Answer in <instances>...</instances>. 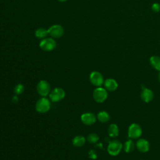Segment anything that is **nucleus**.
I'll use <instances>...</instances> for the list:
<instances>
[{
    "instance_id": "nucleus-13",
    "label": "nucleus",
    "mask_w": 160,
    "mask_h": 160,
    "mask_svg": "<svg viewBox=\"0 0 160 160\" xmlns=\"http://www.w3.org/2000/svg\"><path fill=\"white\" fill-rule=\"evenodd\" d=\"M104 86L106 90L110 91H115L118 86V82L116 80L112 78H108L104 81Z\"/></svg>"
},
{
    "instance_id": "nucleus-24",
    "label": "nucleus",
    "mask_w": 160,
    "mask_h": 160,
    "mask_svg": "<svg viewBox=\"0 0 160 160\" xmlns=\"http://www.w3.org/2000/svg\"><path fill=\"white\" fill-rule=\"evenodd\" d=\"M158 79H159V81H160V71H159V72L158 73Z\"/></svg>"
},
{
    "instance_id": "nucleus-18",
    "label": "nucleus",
    "mask_w": 160,
    "mask_h": 160,
    "mask_svg": "<svg viewBox=\"0 0 160 160\" xmlns=\"http://www.w3.org/2000/svg\"><path fill=\"white\" fill-rule=\"evenodd\" d=\"M150 63L154 69L160 71V57L157 56L151 57Z\"/></svg>"
},
{
    "instance_id": "nucleus-17",
    "label": "nucleus",
    "mask_w": 160,
    "mask_h": 160,
    "mask_svg": "<svg viewBox=\"0 0 160 160\" xmlns=\"http://www.w3.org/2000/svg\"><path fill=\"white\" fill-rule=\"evenodd\" d=\"M134 147H135V144H134V142H133V141L131 139H129L124 142L123 148L126 152L129 153V152H131L134 150Z\"/></svg>"
},
{
    "instance_id": "nucleus-14",
    "label": "nucleus",
    "mask_w": 160,
    "mask_h": 160,
    "mask_svg": "<svg viewBox=\"0 0 160 160\" xmlns=\"http://www.w3.org/2000/svg\"><path fill=\"white\" fill-rule=\"evenodd\" d=\"M86 142V139L82 136H76L72 141V144L76 148H80Z\"/></svg>"
},
{
    "instance_id": "nucleus-25",
    "label": "nucleus",
    "mask_w": 160,
    "mask_h": 160,
    "mask_svg": "<svg viewBox=\"0 0 160 160\" xmlns=\"http://www.w3.org/2000/svg\"><path fill=\"white\" fill-rule=\"evenodd\" d=\"M59 1H61V2H64V1H66L67 0H58Z\"/></svg>"
},
{
    "instance_id": "nucleus-6",
    "label": "nucleus",
    "mask_w": 160,
    "mask_h": 160,
    "mask_svg": "<svg viewBox=\"0 0 160 160\" xmlns=\"http://www.w3.org/2000/svg\"><path fill=\"white\" fill-rule=\"evenodd\" d=\"M65 91L61 88H55L51 91L49 96L52 102H58L65 97Z\"/></svg>"
},
{
    "instance_id": "nucleus-15",
    "label": "nucleus",
    "mask_w": 160,
    "mask_h": 160,
    "mask_svg": "<svg viewBox=\"0 0 160 160\" xmlns=\"http://www.w3.org/2000/svg\"><path fill=\"white\" fill-rule=\"evenodd\" d=\"M108 135L111 138L117 137L119 134V128L118 126L115 124H111L108 128Z\"/></svg>"
},
{
    "instance_id": "nucleus-23",
    "label": "nucleus",
    "mask_w": 160,
    "mask_h": 160,
    "mask_svg": "<svg viewBox=\"0 0 160 160\" xmlns=\"http://www.w3.org/2000/svg\"><path fill=\"white\" fill-rule=\"evenodd\" d=\"M12 102H13L16 103V102H18V98H17V96H15L12 97Z\"/></svg>"
},
{
    "instance_id": "nucleus-5",
    "label": "nucleus",
    "mask_w": 160,
    "mask_h": 160,
    "mask_svg": "<svg viewBox=\"0 0 160 160\" xmlns=\"http://www.w3.org/2000/svg\"><path fill=\"white\" fill-rule=\"evenodd\" d=\"M39 47L44 51H51L56 47V42L52 38H44L40 42Z\"/></svg>"
},
{
    "instance_id": "nucleus-7",
    "label": "nucleus",
    "mask_w": 160,
    "mask_h": 160,
    "mask_svg": "<svg viewBox=\"0 0 160 160\" xmlns=\"http://www.w3.org/2000/svg\"><path fill=\"white\" fill-rule=\"evenodd\" d=\"M128 137L131 139H137L142 134V129L141 126L136 123L131 124L128 128Z\"/></svg>"
},
{
    "instance_id": "nucleus-19",
    "label": "nucleus",
    "mask_w": 160,
    "mask_h": 160,
    "mask_svg": "<svg viewBox=\"0 0 160 160\" xmlns=\"http://www.w3.org/2000/svg\"><path fill=\"white\" fill-rule=\"evenodd\" d=\"M48 34V30L43 28H38L35 31V36L38 39H44L47 36Z\"/></svg>"
},
{
    "instance_id": "nucleus-3",
    "label": "nucleus",
    "mask_w": 160,
    "mask_h": 160,
    "mask_svg": "<svg viewBox=\"0 0 160 160\" xmlns=\"http://www.w3.org/2000/svg\"><path fill=\"white\" fill-rule=\"evenodd\" d=\"M38 93L42 97H46L51 92V86L49 82L45 80L40 81L36 86Z\"/></svg>"
},
{
    "instance_id": "nucleus-4",
    "label": "nucleus",
    "mask_w": 160,
    "mask_h": 160,
    "mask_svg": "<svg viewBox=\"0 0 160 160\" xmlns=\"http://www.w3.org/2000/svg\"><path fill=\"white\" fill-rule=\"evenodd\" d=\"M122 148L121 142L118 140H113L109 141L108 146V152L111 156H116L119 154Z\"/></svg>"
},
{
    "instance_id": "nucleus-12",
    "label": "nucleus",
    "mask_w": 160,
    "mask_h": 160,
    "mask_svg": "<svg viewBox=\"0 0 160 160\" xmlns=\"http://www.w3.org/2000/svg\"><path fill=\"white\" fill-rule=\"evenodd\" d=\"M154 97V94L152 91L148 88H142V91L141 93V98L142 100L145 102H150Z\"/></svg>"
},
{
    "instance_id": "nucleus-11",
    "label": "nucleus",
    "mask_w": 160,
    "mask_h": 160,
    "mask_svg": "<svg viewBox=\"0 0 160 160\" xmlns=\"http://www.w3.org/2000/svg\"><path fill=\"white\" fill-rule=\"evenodd\" d=\"M137 149L141 152H146L149 149V143L144 139H140L136 142Z\"/></svg>"
},
{
    "instance_id": "nucleus-10",
    "label": "nucleus",
    "mask_w": 160,
    "mask_h": 160,
    "mask_svg": "<svg viewBox=\"0 0 160 160\" xmlns=\"http://www.w3.org/2000/svg\"><path fill=\"white\" fill-rule=\"evenodd\" d=\"M96 116L92 112H86L81 116V121L85 125H92L96 121Z\"/></svg>"
},
{
    "instance_id": "nucleus-9",
    "label": "nucleus",
    "mask_w": 160,
    "mask_h": 160,
    "mask_svg": "<svg viewBox=\"0 0 160 160\" xmlns=\"http://www.w3.org/2000/svg\"><path fill=\"white\" fill-rule=\"evenodd\" d=\"M48 34L52 38H59L63 35L64 29L59 24H54L51 26L48 29Z\"/></svg>"
},
{
    "instance_id": "nucleus-20",
    "label": "nucleus",
    "mask_w": 160,
    "mask_h": 160,
    "mask_svg": "<svg viewBox=\"0 0 160 160\" xmlns=\"http://www.w3.org/2000/svg\"><path fill=\"white\" fill-rule=\"evenodd\" d=\"M87 140L89 142L91 143V144H94L96 143L99 140V136L96 133H91L89 134L88 137H87Z\"/></svg>"
},
{
    "instance_id": "nucleus-22",
    "label": "nucleus",
    "mask_w": 160,
    "mask_h": 160,
    "mask_svg": "<svg viewBox=\"0 0 160 160\" xmlns=\"http://www.w3.org/2000/svg\"><path fill=\"white\" fill-rule=\"evenodd\" d=\"M152 10L154 12H158L160 10V5L158 3H154L152 6Z\"/></svg>"
},
{
    "instance_id": "nucleus-2",
    "label": "nucleus",
    "mask_w": 160,
    "mask_h": 160,
    "mask_svg": "<svg viewBox=\"0 0 160 160\" xmlns=\"http://www.w3.org/2000/svg\"><path fill=\"white\" fill-rule=\"evenodd\" d=\"M92 97L96 102L98 103H102L108 98L107 91L105 88L98 87L94 90L92 93Z\"/></svg>"
},
{
    "instance_id": "nucleus-21",
    "label": "nucleus",
    "mask_w": 160,
    "mask_h": 160,
    "mask_svg": "<svg viewBox=\"0 0 160 160\" xmlns=\"http://www.w3.org/2000/svg\"><path fill=\"white\" fill-rule=\"evenodd\" d=\"M24 86L21 84H18L15 86L14 91V93L16 94V95H19V94H21L24 92Z\"/></svg>"
},
{
    "instance_id": "nucleus-8",
    "label": "nucleus",
    "mask_w": 160,
    "mask_h": 160,
    "mask_svg": "<svg viewBox=\"0 0 160 160\" xmlns=\"http://www.w3.org/2000/svg\"><path fill=\"white\" fill-rule=\"evenodd\" d=\"M89 80L92 84L97 87H101L104 84L102 75L98 71H92L89 75Z\"/></svg>"
},
{
    "instance_id": "nucleus-1",
    "label": "nucleus",
    "mask_w": 160,
    "mask_h": 160,
    "mask_svg": "<svg viewBox=\"0 0 160 160\" xmlns=\"http://www.w3.org/2000/svg\"><path fill=\"white\" fill-rule=\"evenodd\" d=\"M51 108L50 101L46 97L39 98L35 105V109L39 113H46Z\"/></svg>"
},
{
    "instance_id": "nucleus-16",
    "label": "nucleus",
    "mask_w": 160,
    "mask_h": 160,
    "mask_svg": "<svg viewBox=\"0 0 160 160\" xmlns=\"http://www.w3.org/2000/svg\"><path fill=\"white\" fill-rule=\"evenodd\" d=\"M97 118L100 122L102 123H105L109 121L110 116L106 111H102L98 112L97 115Z\"/></svg>"
}]
</instances>
